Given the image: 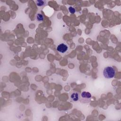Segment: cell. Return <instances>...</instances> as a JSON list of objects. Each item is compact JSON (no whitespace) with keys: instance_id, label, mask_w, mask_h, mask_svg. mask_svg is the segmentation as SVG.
<instances>
[{"instance_id":"cell-2","label":"cell","mask_w":121,"mask_h":121,"mask_svg":"<svg viewBox=\"0 0 121 121\" xmlns=\"http://www.w3.org/2000/svg\"><path fill=\"white\" fill-rule=\"evenodd\" d=\"M92 98L91 94L86 91L82 92L79 95V101L82 103H89Z\"/></svg>"},{"instance_id":"cell-1","label":"cell","mask_w":121,"mask_h":121,"mask_svg":"<svg viewBox=\"0 0 121 121\" xmlns=\"http://www.w3.org/2000/svg\"><path fill=\"white\" fill-rule=\"evenodd\" d=\"M116 73L115 69L111 66H108L105 67L103 71V75L106 78H113Z\"/></svg>"},{"instance_id":"cell-3","label":"cell","mask_w":121,"mask_h":121,"mask_svg":"<svg viewBox=\"0 0 121 121\" xmlns=\"http://www.w3.org/2000/svg\"><path fill=\"white\" fill-rule=\"evenodd\" d=\"M68 49V46L64 43H61L59 44L57 47V51L61 53L65 52L67 51Z\"/></svg>"},{"instance_id":"cell-7","label":"cell","mask_w":121,"mask_h":121,"mask_svg":"<svg viewBox=\"0 0 121 121\" xmlns=\"http://www.w3.org/2000/svg\"><path fill=\"white\" fill-rule=\"evenodd\" d=\"M69 10L70 12V13H71V14H74L76 12L75 9L73 7H72L71 6H70V7H69Z\"/></svg>"},{"instance_id":"cell-5","label":"cell","mask_w":121,"mask_h":121,"mask_svg":"<svg viewBox=\"0 0 121 121\" xmlns=\"http://www.w3.org/2000/svg\"><path fill=\"white\" fill-rule=\"evenodd\" d=\"M36 4L37 6H42L45 4V1L43 0H38L35 1Z\"/></svg>"},{"instance_id":"cell-4","label":"cell","mask_w":121,"mask_h":121,"mask_svg":"<svg viewBox=\"0 0 121 121\" xmlns=\"http://www.w3.org/2000/svg\"><path fill=\"white\" fill-rule=\"evenodd\" d=\"M79 94L78 92H74L70 95V98L73 102H77L79 100Z\"/></svg>"},{"instance_id":"cell-6","label":"cell","mask_w":121,"mask_h":121,"mask_svg":"<svg viewBox=\"0 0 121 121\" xmlns=\"http://www.w3.org/2000/svg\"><path fill=\"white\" fill-rule=\"evenodd\" d=\"M36 19L38 21H42L44 19V17L43 14L41 13H38L37 14L36 16Z\"/></svg>"}]
</instances>
